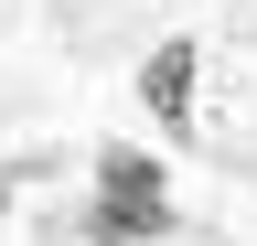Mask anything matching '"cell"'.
<instances>
[{
	"label": "cell",
	"instance_id": "7a4b0ae2",
	"mask_svg": "<svg viewBox=\"0 0 257 246\" xmlns=\"http://www.w3.org/2000/svg\"><path fill=\"white\" fill-rule=\"evenodd\" d=\"M172 235V203H118V193H86V246H161Z\"/></svg>",
	"mask_w": 257,
	"mask_h": 246
},
{
	"label": "cell",
	"instance_id": "3957f363",
	"mask_svg": "<svg viewBox=\"0 0 257 246\" xmlns=\"http://www.w3.org/2000/svg\"><path fill=\"white\" fill-rule=\"evenodd\" d=\"M86 193H118V203H172V171H161L150 150H96Z\"/></svg>",
	"mask_w": 257,
	"mask_h": 246
},
{
	"label": "cell",
	"instance_id": "6da1fadb",
	"mask_svg": "<svg viewBox=\"0 0 257 246\" xmlns=\"http://www.w3.org/2000/svg\"><path fill=\"white\" fill-rule=\"evenodd\" d=\"M193 75H204V54H193V43H161V54H140V107H150L172 139H193Z\"/></svg>",
	"mask_w": 257,
	"mask_h": 246
}]
</instances>
